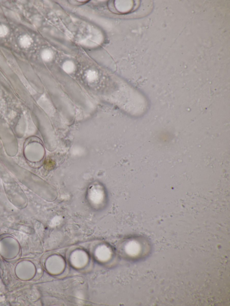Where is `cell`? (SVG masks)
Listing matches in <instances>:
<instances>
[{
    "label": "cell",
    "instance_id": "1",
    "mask_svg": "<svg viewBox=\"0 0 230 306\" xmlns=\"http://www.w3.org/2000/svg\"><path fill=\"white\" fill-rule=\"evenodd\" d=\"M32 40L29 36L24 35L20 40V44L23 47L28 48L31 46Z\"/></svg>",
    "mask_w": 230,
    "mask_h": 306
},
{
    "label": "cell",
    "instance_id": "2",
    "mask_svg": "<svg viewBox=\"0 0 230 306\" xmlns=\"http://www.w3.org/2000/svg\"><path fill=\"white\" fill-rule=\"evenodd\" d=\"M8 33V29L4 25H0V37H5Z\"/></svg>",
    "mask_w": 230,
    "mask_h": 306
}]
</instances>
